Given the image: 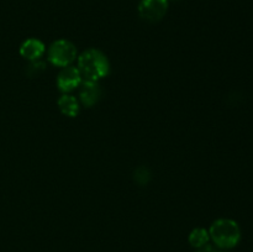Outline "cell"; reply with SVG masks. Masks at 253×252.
I'll return each instance as SVG.
<instances>
[{
    "label": "cell",
    "instance_id": "obj_1",
    "mask_svg": "<svg viewBox=\"0 0 253 252\" xmlns=\"http://www.w3.org/2000/svg\"><path fill=\"white\" fill-rule=\"evenodd\" d=\"M82 78L85 81L98 82L100 78L108 76L110 64L108 58L101 51L90 48L84 51L78 58V67Z\"/></svg>",
    "mask_w": 253,
    "mask_h": 252
},
{
    "label": "cell",
    "instance_id": "obj_4",
    "mask_svg": "<svg viewBox=\"0 0 253 252\" xmlns=\"http://www.w3.org/2000/svg\"><path fill=\"white\" fill-rule=\"evenodd\" d=\"M168 9V0H141L138 12L143 20L157 22L166 15Z\"/></svg>",
    "mask_w": 253,
    "mask_h": 252
},
{
    "label": "cell",
    "instance_id": "obj_12",
    "mask_svg": "<svg viewBox=\"0 0 253 252\" xmlns=\"http://www.w3.org/2000/svg\"><path fill=\"white\" fill-rule=\"evenodd\" d=\"M216 252H222V251H216Z\"/></svg>",
    "mask_w": 253,
    "mask_h": 252
},
{
    "label": "cell",
    "instance_id": "obj_9",
    "mask_svg": "<svg viewBox=\"0 0 253 252\" xmlns=\"http://www.w3.org/2000/svg\"><path fill=\"white\" fill-rule=\"evenodd\" d=\"M210 235L209 231L203 227H197V229L193 230L189 235V244L192 245L195 249H199V247L204 246L209 242Z\"/></svg>",
    "mask_w": 253,
    "mask_h": 252
},
{
    "label": "cell",
    "instance_id": "obj_11",
    "mask_svg": "<svg viewBox=\"0 0 253 252\" xmlns=\"http://www.w3.org/2000/svg\"><path fill=\"white\" fill-rule=\"evenodd\" d=\"M197 252H216V250H215L211 245L207 244V245H204V246L199 247V249L197 250Z\"/></svg>",
    "mask_w": 253,
    "mask_h": 252
},
{
    "label": "cell",
    "instance_id": "obj_10",
    "mask_svg": "<svg viewBox=\"0 0 253 252\" xmlns=\"http://www.w3.org/2000/svg\"><path fill=\"white\" fill-rule=\"evenodd\" d=\"M44 69H46V64L37 59V61H32V63L30 64L29 68H27V73L31 77H36L40 73H42Z\"/></svg>",
    "mask_w": 253,
    "mask_h": 252
},
{
    "label": "cell",
    "instance_id": "obj_8",
    "mask_svg": "<svg viewBox=\"0 0 253 252\" xmlns=\"http://www.w3.org/2000/svg\"><path fill=\"white\" fill-rule=\"evenodd\" d=\"M57 104H58V108L59 110H61V113L64 114L66 116L74 118V116L78 115L79 103L78 100H77L76 96L69 95V94H63V95L58 99Z\"/></svg>",
    "mask_w": 253,
    "mask_h": 252
},
{
    "label": "cell",
    "instance_id": "obj_7",
    "mask_svg": "<svg viewBox=\"0 0 253 252\" xmlns=\"http://www.w3.org/2000/svg\"><path fill=\"white\" fill-rule=\"evenodd\" d=\"M44 44L37 39H29L20 46V54L27 61H37L44 53Z\"/></svg>",
    "mask_w": 253,
    "mask_h": 252
},
{
    "label": "cell",
    "instance_id": "obj_5",
    "mask_svg": "<svg viewBox=\"0 0 253 252\" xmlns=\"http://www.w3.org/2000/svg\"><path fill=\"white\" fill-rule=\"evenodd\" d=\"M82 74L77 67H64L61 72H59L58 77H57V85L58 89L63 93H68V91L74 90L77 86L82 84Z\"/></svg>",
    "mask_w": 253,
    "mask_h": 252
},
{
    "label": "cell",
    "instance_id": "obj_6",
    "mask_svg": "<svg viewBox=\"0 0 253 252\" xmlns=\"http://www.w3.org/2000/svg\"><path fill=\"white\" fill-rule=\"evenodd\" d=\"M101 89L99 86L98 82L84 81L81 84V90H79V98L81 101L85 106H91L100 99Z\"/></svg>",
    "mask_w": 253,
    "mask_h": 252
},
{
    "label": "cell",
    "instance_id": "obj_3",
    "mask_svg": "<svg viewBox=\"0 0 253 252\" xmlns=\"http://www.w3.org/2000/svg\"><path fill=\"white\" fill-rule=\"evenodd\" d=\"M76 57V46L67 40L54 41L48 48V61L57 67H68Z\"/></svg>",
    "mask_w": 253,
    "mask_h": 252
},
{
    "label": "cell",
    "instance_id": "obj_2",
    "mask_svg": "<svg viewBox=\"0 0 253 252\" xmlns=\"http://www.w3.org/2000/svg\"><path fill=\"white\" fill-rule=\"evenodd\" d=\"M209 235L220 249H232L241 240L239 224L231 219H217L210 226Z\"/></svg>",
    "mask_w": 253,
    "mask_h": 252
}]
</instances>
